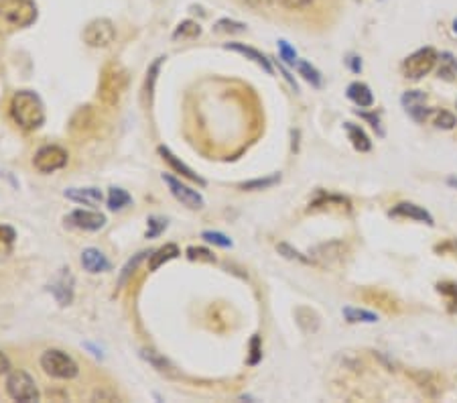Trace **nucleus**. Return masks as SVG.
Segmentation results:
<instances>
[{
  "label": "nucleus",
  "instance_id": "obj_26",
  "mask_svg": "<svg viewBox=\"0 0 457 403\" xmlns=\"http://www.w3.org/2000/svg\"><path fill=\"white\" fill-rule=\"evenodd\" d=\"M201 35V27L195 23V20H183V23H179V27L175 29V33H173V39L175 41H183V39H195Z\"/></svg>",
  "mask_w": 457,
  "mask_h": 403
},
{
  "label": "nucleus",
  "instance_id": "obj_24",
  "mask_svg": "<svg viewBox=\"0 0 457 403\" xmlns=\"http://www.w3.org/2000/svg\"><path fill=\"white\" fill-rule=\"evenodd\" d=\"M439 77L443 79H453L457 76V59L453 58V53H441L439 56Z\"/></svg>",
  "mask_w": 457,
  "mask_h": 403
},
{
  "label": "nucleus",
  "instance_id": "obj_19",
  "mask_svg": "<svg viewBox=\"0 0 457 403\" xmlns=\"http://www.w3.org/2000/svg\"><path fill=\"white\" fill-rule=\"evenodd\" d=\"M181 252H179V247L177 245H165V247H161L159 250H154L151 252V261H149V271H157V269L161 267V265H165V263H169L173 259H177Z\"/></svg>",
  "mask_w": 457,
  "mask_h": 403
},
{
  "label": "nucleus",
  "instance_id": "obj_15",
  "mask_svg": "<svg viewBox=\"0 0 457 403\" xmlns=\"http://www.w3.org/2000/svg\"><path fill=\"white\" fill-rule=\"evenodd\" d=\"M159 155H161V157H163V159H165V161H167V163H169V165H171L173 169L179 173V175H183L185 179L195 181V184H199V186H206V179H204V177H199V175L193 172L191 167H187L183 161H179V159H177V157H175V155H173L171 151L167 149V147H163V145H161V147H159Z\"/></svg>",
  "mask_w": 457,
  "mask_h": 403
},
{
  "label": "nucleus",
  "instance_id": "obj_35",
  "mask_svg": "<svg viewBox=\"0 0 457 403\" xmlns=\"http://www.w3.org/2000/svg\"><path fill=\"white\" fill-rule=\"evenodd\" d=\"M277 249H279V252H281L285 259H291V261H299V263H313V259H311V257H305V255H301L299 250H295L293 247L285 245V243H281Z\"/></svg>",
  "mask_w": 457,
  "mask_h": 403
},
{
  "label": "nucleus",
  "instance_id": "obj_46",
  "mask_svg": "<svg viewBox=\"0 0 457 403\" xmlns=\"http://www.w3.org/2000/svg\"><path fill=\"white\" fill-rule=\"evenodd\" d=\"M94 399H104V402H116L118 397H116L114 393H108V391H95Z\"/></svg>",
  "mask_w": 457,
  "mask_h": 403
},
{
  "label": "nucleus",
  "instance_id": "obj_20",
  "mask_svg": "<svg viewBox=\"0 0 457 403\" xmlns=\"http://www.w3.org/2000/svg\"><path fill=\"white\" fill-rule=\"evenodd\" d=\"M343 127H345L347 136H350V141H352V145H354L356 151H360V153H368V151L372 149V143H370L368 134L364 133L358 124H354V122H345Z\"/></svg>",
  "mask_w": 457,
  "mask_h": 403
},
{
  "label": "nucleus",
  "instance_id": "obj_3",
  "mask_svg": "<svg viewBox=\"0 0 457 403\" xmlns=\"http://www.w3.org/2000/svg\"><path fill=\"white\" fill-rule=\"evenodd\" d=\"M41 369L53 377V379H61V381H69L76 379L79 375V366L77 363L63 350L59 348H49L41 354Z\"/></svg>",
  "mask_w": 457,
  "mask_h": 403
},
{
  "label": "nucleus",
  "instance_id": "obj_39",
  "mask_svg": "<svg viewBox=\"0 0 457 403\" xmlns=\"http://www.w3.org/2000/svg\"><path fill=\"white\" fill-rule=\"evenodd\" d=\"M145 255H149V252H138V255H134V259H131V261H128V263L124 265V269H122V275H120V281H118L120 286H124V283H126V279H128V277L133 275L134 269H136V265H138V263H140V261L145 259Z\"/></svg>",
  "mask_w": 457,
  "mask_h": 403
},
{
  "label": "nucleus",
  "instance_id": "obj_48",
  "mask_svg": "<svg viewBox=\"0 0 457 403\" xmlns=\"http://www.w3.org/2000/svg\"><path fill=\"white\" fill-rule=\"evenodd\" d=\"M449 184H451V186H456V188H457V179H449Z\"/></svg>",
  "mask_w": 457,
  "mask_h": 403
},
{
  "label": "nucleus",
  "instance_id": "obj_25",
  "mask_svg": "<svg viewBox=\"0 0 457 403\" xmlns=\"http://www.w3.org/2000/svg\"><path fill=\"white\" fill-rule=\"evenodd\" d=\"M131 202H133V198H131V193L126 192V190H122V188H110V192H108V208H110V210H122V208H126Z\"/></svg>",
  "mask_w": 457,
  "mask_h": 403
},
{
  "label": "nucleus",
  "instance_id": "obj_45",
  "mask_svg": "<svg viewBox=\"0 0 457 403\" xmlns=\"http://www.w3.org/2000/svg\"><path fill=\"white\" fill-rule=\"evenodd\" d=\"M360 116H362V118H366V120H370V122H372V129H374V131H378V134H384V131L380 129V120H378V116L366 115V113H362Z\"/></svg>",
  "mask_w": 457,
  "mask_h": 403
},
{
  "label": "nucleus",
  "instance_id": "obj_47",
  "mask_svg": "<svg viewBox=\"0 0 457 403\" xmlns=\"http://www.w3.org/2000/svg\"><path fill=\"white\" fill-rule=\"evenodd\" d=\"M246 4H250V6H263L265 2H268V0H244Z\"/></svg>",
  "mask_w": 457,
  "mask_h": 403
},
{
  "label": "nucleus",
  "instance_id": "obj_23",
  "mask_svg": "<svg viewBox=\"0 0 457 403\" xmlns=\"http://www.w3.org/2000/svg\"><path fill=\"white\" fill-rule=\"evenodd\" d=\"M331 206H338L340 210H343V208H350V202L342 196H331V193L325 196V193H322L317 200H313L309 204V210H322V208H331Z\"/></svg>",
  "mask_w": 457,
  "mask_h": 403
},
{
  "label": "nucleus",
  "instance_id": "obj_16",
  "mask_svg": "<svg viewBox=\"0 0 457 403\" xmlns=\"http://www.w3.org/2000/svg\"><path fill=\"white\" fill-rule=\"evenodd\" d=\"M390 216H400V218H415V220H420V222H427L429 226H433V216L425 208H420L417 204H411V202H402V204H397L392 210H390Z\"/></svg>",
  "mask_w": 457,
  "mask_h": 403
},
{
  "label": "nucleus",
  "instance_id": "obj_41",
  "mask_svg": "<svg viewBox=\"0 0 457 403\" xmlns=\"http://www.w3.org/2000/svg\"><path fill=\"white\" fill-rule=\"evenodd\" d=\"M263 359V350H260V336H254L250 343V359L248 365H258V361Z\"/></svg>",
  "mask_w": 457,
  "mask_h": 403
},
{
  "label": "nucleus",
  "instance_id": "obj_2",
  "mask_svg": "<svg viewBox=\"0 0 457 403\" xmlns=\"http://www.w3.org/2000/svg\"><path fill=\"white\" fill-rule=\"evenodd\" d=\"M128 90V70L122 63H108L102 70L98 84V98L106 106H116Z\"/></svg>",
  "mask_w": 457,
  "mask_h": 403
},
{
  "label": "nucleus",
  "instance_id": "obj_13",
  "mask_svg": "<svg viewBox=\"0 0 457 403\" xmlns=\"http://www.w3.org/2000/svg\"><path fill=\"white\" fill-rule=\"evenodd\" d=\"M63 196L72 202H77V204H84V206H100L104 196H102V190L100 188H69L65 190Z\"/></svg>",
  "mask_w": 457,
  "mask_h": 403
},
{
  "label": "nucleus",
  "instance_id": "obj_1",
  "mask_svg": "<svg viewBox=\"0 0 457 403\" xmlns=\"http://www.w3.org/2000/svg\"><path fill=\"white\" fill-rule=\"evenodd\" d=\"M11 116L25 131H35L45 122V106L31 90H20L11 100Z\"/></svg>",
  "mask_w": 457,
  "mask_h": 403
},
{
  "label": "nucleus",
  "instance_id": "obj_17",
  "mask_svg": "<svg viewBox=\"0 0 457 403\" xmlns=\"http://www.w3.org/2000/svg\"><path fill=\"white\" fill-rule=\"evenodd\" d=\"M226 49L230 51H236V53H242L244 58H248L250 61H254V63H258L267 74H272V65H270V61L267 59V56H263L260 51H256V49H252V47H248L244 43H228L226 45Z\"/></svg>",
  "mask_w": 457,
  "mask_h": 403
},
{
  "label": "nucleus",
  "instance_id": "obj_4",
  "mask_svg": "<svg viewBox=\"0 0 457 403\" xmlns=\"http://www.w3.org/2000/svg\"><path fill=\"white\" fill-rule=\"evenodd\" d=\"M0 19L11 27H31L37 20L33 0H0Z\"/></svg>",
  "mask_w": 457,
  "mask_h": 403
},
{
  "label": "nucleus",
  "instance_id": "obj_6",
  "mask_svg": "<svg viewBox=\"0 0 457 403\" xmlns=\"http://www.w3.org/2000/svg\"><path fill=\"white\" fill-rule=\"evenodd\" d=\"M437 59V51L433 47H423L402 61V74L409 79H420L435 68Z\"/></svg>",
  "mask_w": 457,
  "mask_h": 403
},
{
  "label": "nucleus",
  "instance_id": "obj_7",
  "mask_svg": "<svg viewBox=\"0 0 457 403\" xmlns=\"http://www.w3.org/2000/svg\"><path fill=\"white\" fill-rule=\"evenodd\" d=\"M116 39V27L110 19H94L90 20L84 29V41L86 45L102 49L110 47Z\"/></svg>",
  "mask_w": 457,
  "mask_h": 403
},
{
  "label": "nucleus",
  "instance_id": "obj_37",
  "mask_svg": "<svg viewBox=\"0 0 457 403\" xmlns=\"http://www.w3.org/2000/svg\"><path fill=\"white\" fill-rule=\"evenodd\" d=\"M279 56H281V59L285 61L286 65H297V61H299L297 59V51L286 41H283V39L279 41Z\"/></svg>",
  "mask_w": 457,
  "mask_h": 403
},
{
  "label": "nucleus",
  "instance_id": "obj_42",
  "mask_svg": "<svg viewBox=\"0 0 457 403\" xmlns=\"http://www.w3.org/2000/svg\"><path fill=\"white\" fill-rule=\"evenodd\" d=\"M161 59H163V58L157 59V61H154V63H152V65H151V70H149V79H147V90H145V92H147V96H149V102H151V98H152V84H154V79H157V72H159V65H161Z\"/></svg>",
  "mask_w": 457,
  "mask_h": 403
},
{
  "label": "nucleus",
  "instance_id": "obj_33",
  "mask_svg": "<svg viewBox=\"0 0 457 403\" xmlns=\"http://www.w3.org/2000/svg\"><path fill=\"white\" fill-rule=\"evenodd\" d=\"M201 238H204L206 243L216 245V247H222V249H228V247H232V241H230L226 234H222V232L206 231V232H201Z\"/></svg>",
  "mask_w": 457,
  "mask_h": 403
},
{
  "label": "nucleus",
  "instance_id": "obj_30",
  "mask_svg": "<svg viewBox=\"0 0 457 403\" xmlns=\"http://www.w3.org/2000/svg\"><path fill=\"white\" fill-rule=\"evenodd\" d=\"M279 181H281V175L274 173V175H268V177H258V179L246 181V184H242L240 188H242V190H248V192H254V190H267V188L279 184Z\"/></svg>",
  "mask_w": 457,
  "mask_h": 403
},
{
  "label": "nucleus",
  "instance_id": "obj_28",
  "mask_svg": "<svg viewBox=\"0 0 457 403\" xmlns=\"http://www.w3.org/2000/svg\"><path fill=\"white\" fill-rule=\"evenodd\" d=\"M143 357H145L157 371L167 373V375H175V366H173L167 359H163L159 352H154V350H143Z\"/></svg>",
  "mask_w": 457,
  "mask_h": 403
},
{
  "label": "nucleus",
  "instance_id": "obj_32",
  "mask_svg": "<svg viewBox=\"0 0 457 403\" xmlns=\"http://www.w3.org/2000/svg\"><path fill=\"white\" fill-rule=\"evenodd\" d=\"M213 29L220 31V33H244V31H246V25L232 19H220L216 23Z\"/></svg>",
  "mask_w": 457,
  "mask_h": 403
},
{
  "label": "nucleus",
  "instance_id": "obj_12",
  "mask_svg": "<svg viewBox=\"0 0 457 403\" xmlns=\"http://www.w3.org/2000/svg\"><path fill=\"white\" fill-rule=\"evenodd\" d=\"M400 102H402L404 110L413 116L417 122L427 120V116H429V108L425 106L427 96H425L423 92H419V90H409V92H404V96H402Z\"/></svg>",
  "mask_w": 457,
  "mask_h": 403
},
{
  "label": "nucleus",
  "instance_id": "obj_21",
  "mask_svg": "<svg viewBox=\"0 0 457 403\" xmlns=\"http://www.w3.org/2000/svg\"><path fill=\"white\" fill-rule=\"evenodd\" d=\"M343 250H345V245H343V243H340V241H331V243L319 245L313 252H315L317 259H322V261H325V263H331V261L342 259Z\"/></svg>",
  "mask_w": 457,
  "mask_h": 403
},
{
  "label": "nucleus",
  "instance_id": "obj_34",
  "mask_svg": "<svg viewBox=\"0 0 457 403\" xmlns=\"http://www.w3.org/2000/svg\"><path fill=\"white\" fill-rule=\"evenodd\" d=\"M187 259L191 261H206V263H216V255L204 247H190L187 249Z\"/></svg>",
  "mask_w": 457,
  "mask_h": 403
},
{
  "label": "nucleus",
  "instance_id": "obj_22",
  "mask_svg": "<svg viewBox=\"0 0 457 403\" xmlns=\"http://www.w3.org/2000/svg\"><path fill=\"white\" fill-rule=\"evenodd\" d=\"M343 318L350 322V324H374L378 322V314L374 312H368V309H360V307H343Z\"/></svg>",
  "mask_w": 457,
  "mask_h": 403
},
{
  "label": "nucleus",
  "instance_id": "obj_31",
  "mask_svg": "<svg viewBox=\"0 0 457 403\" xmlns=\"http://www.w3.org/2000/svg\"><path fill=\"white\" fill-rule=\"evenodd\" d=\"M297 70H299V74H301L311 86H315V88L322 86V74H319L309 61H297Z\"/></svg>",
  "mask_w": 457,
  "mask_h": 403
},
{
  "label": "nucleus",
  "instance_id": "obj_40",
  "mask_svg": "<svg viewBox=\"0 0 457 403\" xmlns=\"http://www.w3.org/2000/svg\"><path fill=\"white\" fill-rule=\"evenodd\" d=\"M435 124H437V129H443V131H451L453 127L457 124V118L451 113H447V110H441L435 118Z\"/></svg>",
  "mask_w": 457,
  "mask_h": 403
},
{
  "label": "nucleus",
  "instance_id": "obj_8",
  "mask_svg": "<svg viewBox=\"0 0 457 403\" xmlns=\"http://www.w3.org/2000/svg\"><path fill=\"white\" fill-rule=\"evenodd\" d=\"M69 155L63 147L59 145H45L41 147L35 157H33V165L41 173H53L58 169H63L67 165Z\"/></svg>",
  "mask_w": 457,
  "mask_h": 403
},
{
  "label": "nucleus",
  "instance_id": "obj_18",
  "mask_svg": "<svg viewBox=\"0 0 457 403\" xmlns=\"http://www.w3.org/2000/svg\"><path fill=\"white\" fill-rule=\"evenodd\" d=\"M347 98L360 108H370L374 104V96H372L370 88L362 82H354V84L347 86Z\"/></svg>",
  "mask_w": 457,
  "mask_h": 403
},
{
  "label": "nucleus",
  "instance_id": "obj_43",
  "mask_svg": "<svg viewBox=\"0 0 457 403\" xmlns=\"http://www.w3.org/2000/svg\"><path fill=\"white\" fill-rule=\"evenodd\" d=\"M345 63L350 65V70H352L354 74H360V70H362V61H360V58H356V56H350V58L345 59Z\"/></svg>",
  "mask_w": 457,
  "mask_h": 403
},
{
  "label": "nucleus",
  "instance_id": "obj_36",
  "mask_svg": "<svg viewBox=\"0 0 457 403\" xmlns=\"http://www.w3.org/2000/svg\"><path fill=\"white\" fill-rule=\"evenodd\" d=\"M270 2L286 11H305L313 4V0H270Z\"/></svg>",
  "mask_w": 457,
  "mask_h": 403
},
{
  "label": "nucleus",
  "instance_id": "obj_11",
  "mask_svg": "<svg viewBox=\"0 0 457 403\" xmlns=\"http://www.w3.org/2000/svg\"><path fill=\"white\" fill-rule=\"evenodd\" d=\"M74 286H76V281H74V275L69 273V269H61L58 277L51 281L49 291L55 295V300L61 306H69L74 300Z\"/></svg>",
  "mask_w": 457,
  "mask_h": 403
},
{
  "label": "nucleus",
  "instance_id": "obj_14",
  "mask_svg": "<svg viewBox=\"0 0 457 403\" xmlns=\"http://www.w3.org/2000/svg\"><path fill=\"white\" fill-rule=\"evenodd\" d=\"M81 265H84V269L88 273H94L95 275V273L108 271L110 269V261L106 259V255L102 250L90 247V249H84V252H81Z\"/></svg>",
  "mask_w": 457,
  "mask_h": 403
},
{
  "label": "nucleus",
  "instance_id": "obj_29",
  "mask_svg": "<svg viewBox=\"0 0 457 403\" xmlns=\"http://www.w3.org/2000/svg\"><path fill=\"white\" fill-rule=\"evenodd\" d=\"M17 241V232L15 229L6 226V224H0V257H6L11 250H13V245Z\"/></svg>",
  "mask_w": 457,
  "mask_h": 403
},
{
  "label": "nucleus",
  "instance_id": "obj_44",
  "mask_svg": "<svg viewBox=\"0 0 457 403\" xmlns=\"http://www.w3.org/2000/svg\"><path fill=\"white\" fill-rule=\"evenodd\" d=\"M6 373H11V361H8V357L0 350V375H6Z\"/></svg>",
  "mask_w": 457,
  "mask_h": 403
},
{
  "label": "nucleus",
  "instance_id": "obj_5",
  "mask_svg": "<svg viewBox=\"0 0 457 403\" xmlns=\"http://www.w3.org/2000/svg\"><path fill=\"white\" fill-rule=\"evenodd\" d=\"M6 393L15 402H39V389L35 379L27 371H11L6 379Z\"/></svg>",
  "mask_w": 457,
  "mask_h": 403
},
{
  "label": "nucleus",
  "instance_id": "obj_38",
  "mask_svg": "<svg viewBox=\"0 0 457 403\" xmlns=\"http://www.w3.org/2000/svg\"><path fill=\"white\" fill-rule=\"evenodd\" d=\"M167 229V220L161 216H151L149 218V229H147V238H157L161 232Z\"/></svg>",
  "mask_w": 457,
  "mask_h": 403
},
{
  "label": "nucleus",
  "instance_id": "obj_27",
  "mask_svg": "<svg viewBox=\"0 0 457 403\" xmlns=\"http://www.w3.org/2000/svg\"><path fill=\"white\" fill-rule=\"evenodd\" d=\"M95 124V115L90 110V106H86V108H79L74 116V120H72V127H74V131H88L90 127H94Z\"/></svg>",
  "mask_w": 457,
  "mask_h": 403
},
{
  "label": "nucleus",
  "instance_id": "obj_10",
  "mask_svg": "<svg viewBox=\"0 0 457 403\" xmlns=\"http://www.w3.org/2000/svg\"><path fill=\"white\" fill-rule=\"evenodd\" d=\"M65 222L69 226H76L79 231L95 232L106 224V216L95 210H74L65 218Z\"/></svg>",
  "mask_w": 457,
  "mask_h": 403
},
{
  "label": "nucleus",
  "instance_id": "obj_9",
  "mask_svg": "<svg viewBox=\"0 0 457 403\" xmlns=\"http://www.w3.org/2000/svg\"><path fill=\"white\" fill-rule=\"evenodd\" d=\"M163 181L169 186V192L183 204V206H187L191 210H201L204 208V196L199 192H195V190H191L190 186H185L181 179H177V177H173L169 173H163Z\"/></svg>",
  "mask_w": 457,
  "mask_h": 403
}]
</instances>
